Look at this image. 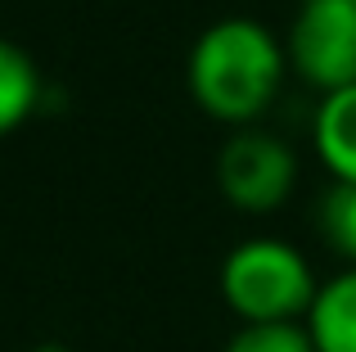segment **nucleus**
I'll return each instance as SVG.
<instances>
[{
	"label": "nucleus",
	"instance_id": "obj_2",
	"mask_svg": "<svg viewBox=\"0 0 356 352\" xmlns=\"http://www.w3.org/2000/svg\"><path fill=\"white\" fill-rule=\"evenodd\" d=\"M316 289H321V280H316L312 262L275 235L243 239L221 262V298L239 317V326L307 321Z\"/></svg>",
	"mask_w": 356,
	"mask_h": 352
},
{
	"label": "nucleus",
	"instance_id": "obj_1",
	"mask_svg": "<svg viewBox=\"0 0 356 352\" xmlns=\"http://www.w3.org/2000/svg\"><path fill=\"white\" fill-rule=\"evenodd\" d=\"M284 68V41H275L270 27L257 18H221L194 41L185 77L203 113L243 127L275 99Z\"/></svg>",
	"mask_w": 356,
	"mask_h": 352
},
{
	"label": "nucleus",
	"instance_id": "obj_8",
	"mask_svg": "<svg viewBox=\"0 0 356 352\" xmlns=\"http://www.w3.org/2000/svg\"><path fill=\"white\" fill-rule=\"evenodd\" d=\"M321 235L348 266H356V185L334 181L321 199Z\"/></svg>",
	"mask_w": 356,
	"mask_h": 352
},
{
	"label": "nucleus",
	"instance_id": "obj_10",
	"mask_svg": "<svg viewBox=\"0 0 356 352\" xmlns=\"http://www.w3.org/2000/svg\"><path fill=\"white\" fill-rule=\"evenodd\" d=\"M32 352H72V348H68V344H36Z\"/></svg>",
	"mask_w": 356,
	"mask_h": 352
},
{
	"label": "nucleus",
	"instance_id": "obj_9",
	"mask_svg": "<svg viewBox=\"0 0 356 352\" xmlns=\"http://www.w3.org/2000/svg\"><path fill=\"white\" fill-rule=\"evenodd\" d=\"M226 352H316V344L302 321H289V326H239Z\"/></svg>",
	"mask_w": 356,
	"mask_h": 352
},
{
	"label": "nucleus",
	"instance_id": "obj_5",
	"mask_svg": "<svg viewBox=\"0 0 356 352\" xmlns=\"http://www.w3.org/2000/svg\"><path fill=\"white\" fill-rule=\"evenodd\" d=\"M312 145L334 181L356 185V86H343L321 99L312 118Z\"/></svg>",
	"mask_w": 356,
	"mask_h": 352
},
{
	"label": "nucleus",
	"instance_id": "obj_4",
	"mask_svg": "<svg viewBox=\"0 0 356 352\" xmlns=\"http://www.w3.org/2000/svg\"><path fill=\"white\" fill-rule=\"evenodd\" d=\"M217 181L235 208L243 212H275L280 203L293 194L298 181V159L280 136L270 131H252L243 127L226 141L217 159Z\"/></svg>",
	"mask_w": 356,
	"mask_h": 352
},
{
	"label": "nucleus",
	"instance_id": "obj_6",
	"mask_svg": "<svg viewBox=\"0 0 356 352\" xmlns=\"http://www.w3.org/2000/svg\"><path fill=\"white\" fill-rule=\"evenodd\" d=\"M302 326L316 352H356V266H343L334 280L316 289Z\"/></svg>",
	"mask_w": 356,
	"mask_h": 352
},
{
	"label": "nucleus",
	"instance_id": "obj_3",
	"mask_svg": "<svg viewBox=\"0 0 356 352\" xmlns=\"http://www.w3.org/2000/svg\"><path fill=\"white\" fill-rule=\"evenodd\" d=\"M284 54L321 95L356 86V0H302Z\"/></svg>",
	"mask_w": 356,
	"mask_h": 352
},
{
	"label": "nucleus",
	"instance_id": "obj_7",
	"mask_svg": "<svg viewBox=\"0 0 356 352\" xmlns=\"http://www.w3.org/2000/svg\"><path fill=\"white\" fill-rule=\"evenodd\" d=\"M41 90L45 81H41V68L32 63V54L0 36V136L18 131L36 113Z\"/></svg>",
	"mask_w": 356,
	"mask_h": 352
}]
</instances>
